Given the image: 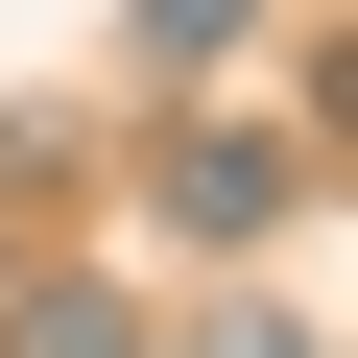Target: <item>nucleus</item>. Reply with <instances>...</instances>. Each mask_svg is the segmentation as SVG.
<instances>
[{
	"label": "nucleus",
	"instance_id": "1",
	"mask_svg": "<svg viewBox=\"0 0 358 358\" xmlns=\"http://www.w3.org/2000/svg\"><path fill=\"white\" fill-rule=\"evenodd\" d=\"M287 192H310V167H287V143H239V120H215V143H167V239H263Z\"/></svg>",
	"mask_w": 358,
	"mask_h": 358
},
{
	"label": "nucleus",
	"instance_id": "2",
	"mask_svg": "<svg viewBox=\"0 0 358 358\" xmlns=\"http://www.w3.org/2000/svg\"><path fill=\"white\" fill-rule=\"evenodd\" d=\"M24 358H120V287H24Z\"/></svg>",
	"mask_w": 358,
	"mask_h": 358
},
{
	"label": "nucleus",
	"instance_id": "3",
	"mask_svg": "<svg viewBox=\"0 0 358 358\" xmlns=\"http://www.w3.org/2000/svg\"><path fill=\"white\" fill-rule=\"evenodd\" d=\"M239 48V0H143V72H215Z\"/></svg>",
	"mask_w": 358,
	"mask_h": 358
},
{
	"label": "nucleus",
	"instance_id": "4",
	"mask_svg": "<svg viewBox=\"0 0 358 358\" xmlns=\"http://www.w3.org/2000/svg\"><path fill=\"white\" fill-rule=\"evenodd\" d=\"M192 358H310V310H192Z\"/></svg>",
	"mask_w": 358,
	"mask_h": 358
}]
</instances>
